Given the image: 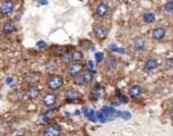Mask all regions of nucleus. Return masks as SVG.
Returning <instances> with one entry per match:
<instances>
[{"label":"nucleus","instance_id":"obj_1","mask_svg":"<svg viewBox=\"0 0 173 136\" xmlns=\"http://www.w3.org/2000/svg\"><path fill=\"white\" fill-rule=\"evenodd\" d=\"M94 70H87L86 73H80L79 75H77V76L74 77V83H75L76 85H86V84H88L91 82L93 81L94 78Z\"/></svg>","mask_w":173,"mask_h":136},{"label":"nucleus","instance_id":"obj_2","mask_svg":"<svg viewBox=\"0 0 173 136\" xmlns=\"http://www.w3.org/2000/svg\"><path fill=\"white\" fill-rule=\"evenodd\" d=\"M62 60L65 63H72V61H80L82 59L84 58V54L82 51H78V50H72V51H68L65 54H62Z\"/></svg>","mask_w":173,"mask_h":136},{"label":"nucleus","instance_id":"obj_3","mask_svg":"<svg viewBox=\"0 0 173 136\" xmlns=\"http://www.w3.org/2000/svg\"><path fill=\"white\" fill-rule=\"evenodd\" d=\"M46 84H48V87L50 90L57 91L63 86V77L60 76V75H57V74L51 75L48 82H46Z\"/></svg>","mask_w":173,"mask_h":136},{"label":"nucleus","instance_id":"obj_4","mask_svg":"<svg viewBox=\"0 0 173 136\" xmlns=\"http://www.w3.org/2000/svg\"><path fill=\"white\" fill-rule=\"evenodd\" d=\"M84 63H82L80 61H72V63H69L68 67H67V74L71 77H75L79 75L80 73L84 70Z\"/></svg>","mask_w":173,"mask_h":136},{"label":"nucleus","instance_id":"obj_5","mask_svg":"<svg viewBox=\"0 0 173 136\" xmlns=\"http://www.w3.org/2000/svg\"><path fill=\"white\" fill-rule=\"evenodd\" d=\"M61 127L60 125H58V124H50L48 126L44 128V131H43V134L46 136H57V135H60L61 134Z\"/></svg>","mask_w":173,"mask_h":136},{"label":"nucleus","instance_id":"obj_6","mask_svg":"<svg viewBox=\"0 0 173 136\" xmlns=\"http://www.w3.org/2000/svg\"><path fill=\"white\" fill-rule=\"evenodd\" d=\"M24 81L28 85H36L40 82V75L35 72H30L26 73L24 76Z\"/></svg>","mask_w":173,"mask_h":136},{"label":"nucleus","instance_id":"obj_7","mask_svg":"<svg viewBox=\"0 0 173 136\" xmlns=\"http://www.w3.org/2000/svg\"><path fill=\"white\" fill-rule=\"evenodd\" d=\"M40 93H41V90L37 85H30L28 89L25 91V95L31 100L37 99V96L40 95Z\"/></svg>","mask_w":173,"mask_h":136},{"label":"nucleus","instance_id":"obj_8","mask_svg":"<svg viewBox=\"0 0 173 136\" xmlns=\"http://www.w3.org/2000/svg\"><path fill=\"white\" fill-rule=\"evenodd\" d=\"M101 111L105 115V117H107V120L121 116V111H118V110H115L114 108H111V107H103V109Z\"/></svg>","mask_w":173,"mask_h":136},{"label":"nucleus","instance_id":"obj_9","mask_svg":"<svg viewBox=\"0 0 173 136\" xmlns=\"http://www.w3.org/2000/svg\"><path fill=\"white\" fill-rule=\"evenodd\" d=\"M14 10V4L10 0H5L2 4L0 5V14L1 15H9L10 13H13Z\"/></svg>","mask_w":173,"mask_h":136},{"label":"nucleus","instance_id":"obj_10","mask_svg":"<svg viewBox=\"0 0 173 136\" xmlns=\"http://www.w3.org/2000/svg\"><path fill=\"white\" fill-rule=\"evenodd\" d=\"M94 34L95 36L100 39V40H103V39H105V36L107 34V27L104 26L103 24H96L95 26H94Z\"/></svg>","mask_w":173,"mask_h":136},{"label":"nucleus","instance_id":"obj_11","mask_svg":"<svg viewBox=\"0 0 173 136\" xmlns=\"http://www.w3.org/2000/svg\"><path fill=\"white\" fill-rule=\"evenodd\" d=\"M57 102V95L53 93H46L42 96V103L45 107H52Z\"/></svg>","mask_w":173,"mask_h":136},{"label":"nucleus","instance_id":"obj_12","mask_svg":"<svg viewBox=\"0 0 173 136\" xmlns=\"http://www.w3.org/2000/svg\"><path fill=\"white\" fill-rule=\"evenodd\" d=\"M95 13L98 17H104L107 13H109V6L107 4H98L95 8Z\"/></svg>","mask_w":173,"mask_h":136},{"label":"nucleus","instance_id":"obj_13","mask_svg":"<svg viewBox=\"0 0 173 136\" xmlns=\"http://www.w3.org/2000/svg\"><path fill=\"white\" fill-rule=\"evenodd\" d=\"M2 32H4L5 34H10V33H13L14 31H15V28H16V26H15V23L13 22V21H6V22L2 24Z\"/></svg>","mask_w":173,"mask_h":136},{"label":"nucleus","instance_id":"obj_14","mask_svg":"<svg viewBox=\"0 0 173 136\" xmlns=\"http://www.w3.org/2000/svg\"><path fill=\"white\" fill-rule=\"evenodd\" d=\"M165 33H166V32H165V28H163V27H156L155 30L153 31V33H152V36H153L154 40L160 41L162 40V39H164Z\"/></svg>","mask_w":173,"mask_h":136},{"label":"nucleus","instance_id":"obj_15","mask_svg":"<svg viewBox=\"0 0 173 136\" xmlns=\"http://www.w3.org/2000/svg\"><path fill=\"white\" fill-rule=\"evenodd\" d=\"M84 115L85 117L87 118L91 121H98V117H96V111L93 109H88V108H84Z\"/></svg>","mask_w":173,"mask_h":136},{"label":"nucleus","instance_id":"obj_16","mask_svg":"<svg viewBox=\"0 0 173 136\" xmlns=\"http://www.w3.org/2000/svg\"><path fill=\"white\" fill-rule=\"evenodd\" d=\"M157 60L155 58H148L145 61V65H144V68H145V70H153V69H155L157 67Z\"/></svg>","mask_w":173,"mask_h":136},{"label":"nucleus","instance_id":"obj_17","mask_svg":"<svg viewBox=\"0 0 173 136\" xmlns=\"http://www.w3.org/2000/svg\"><path fill=\"white\" fill-rule=\"evenodd\" d=\"M143 89L139 85H133L130 89H129V94L131 98H137L139 95L142 94Z\"/></svg>","mask_w":173,"mask_h":136},{"label":"nucleus","instance_id":"obj_18","mask_svg":"<svg viewBox=\"0 0 173 136\" xmlns=\"http://www.w3.org/2000/svg\"><path fill=\"white\" fill-rule=\"evenodd\" d=\"M143 21L147 24H151V23H154L155 22V14L154 13H151V11H147L143 15Z\"/></svg>","mask_w":173,"mask_h":136},{"label":"nucleus","instance_id":"obj_19","mask_svg":"<svg viewBox=\"0 0 173 136\" xmlns=\"http://www.w3.org/2000/svg\"><path fill=\"white\" fill-rule=\"evenodd\" d=\"M105 67L107 69H114L117 67V60L114 58H109L105 63Z\"/></svg>","mask_w":173,"mask_h":136},{"label":"nucleus","instance_id":"obj_20","mask_svg":"<svg viewBox=\"0 0 173 136\" xmlns=\"http://www.w3.org/2000/svg\"><path fill=\"white\" fill-rule=\"evenodd\" d=\"M144 44H145L144 40H142V39H136L135 42H133V48L136 50H143L144 49Z\"/></svg>","mask_w":173,"mask_h":136},{"label":"nucleus","instance_id":"obj_21","mask_svg":"<svg viewBox=\"0 0 173 136\" xmlns=\"http://www.w3.org/2000/svg\"><path fill=\"white\" fill-rule=\"evenodd\" d=\"M164 10L166 11V13H173V1L171 0V1H169V2H166L164 6Z\"/></svg>","mask_w":173,"mask_h":136},{"label":"nucleus","instance_id":"obj_22","mask_svg":"<svg viewBox=\"0 0 173 136\" xmlns=\"http://www.w3.org/2000/svg\"><path fill=\"white\" fill-rule=\"evenodd\" d=\"M96 117H98V120L101 122H105L107 121V117H105V115L102 112V111H98V112H96Z\"/></svg>","mask_w":173,"mask_h":136},{"label":"nucleus","instance_id":"obj_23","mask_svg":"<svg viewBox=\"0 0 173 136\" xmlns=\"http://www.w3.org/2000/svg\"><path fill=\"white\" fill-rule=\"evenodd\" d=\"M103 58H104V54H103L102 52H96V53H95V60H96L98 63H101L103 60Z\"/></svg>","mask_w":173,"mask_h":136},{"label":"nucleus","instance_id":"obj_24","mask_svg":"<svg viewBox=\"0 0 173 136\" xmlns=\"http://www.w3.org/2000/svg\"><path fill=\"white\" fill-rule=\"evenodd\" d=\"M109 49L111 50V51H115V52H124L123 49H119V48H117L115 44H111L109 47Z\"/></svg>","mask_w":173,"mask_h":136},{"label":"nucleus","instance_id":"obj_25","mask_svg":"<svg viewBox=\"0 0 173 136\" xmlns=\"http://www.w3.org/2000/svg\"><path fill=\"white\" fill-rule=\"evenodd\" d=\"M120 117H122L123 119H126V120H128V119H130L131 118V115L129 112H127V111H123V112H121V116Z\"/></svg>","mask_w":173,"mask_h":136},{"label":"nucleus","instance_id":"obj_26","mask_svg":"<svg viewBox=\"0 0 173 136\" xmlns=\"http://www.w3.org/2000/svg\"><path fill=\"white\" fill-rule=\"evenodd\" d=\"M36 45H37L39 49H43V48H45L48 44H46V42H44V41H39V42L36 43Z\"/></svg>","mask_w":173,"mask_h":136},{"label":"nucleus","instance_id":"obj_27","mask_svg":"<svg viewBox=\"0 0 173 136\" xmlns=\"http://www.w3.org/2000/svg\"><path fill=\"white\" fill-rule=\"evenodd\" d=\"M6 81H7V84H10V83H13L14 78H13V77H8V78H7Z\"/></svg>","mask_w":173,"mask_h":136},{"label":"nucleus","instance_id":"obj_28","mask_svg":"<svg viewBox=\"0 0 173 136\" xmlns=\"http://www.w3.org/2000/svg\"><path fill=\"white\" fill-rule=\"evenodd\" d=\"M42 121H50V117H48V116H46V117H43V119H42Z\"/></svg>","mask_w":173,"mask_h":136},{"label":"nucleus","instance_id":"obj_29","mask_svg":"<svg viewBox=\"0 0 173 136\" xmlns=\"http://www.w3.org/2000/svg\"><path fill=\"white\" fill-rule=\"evenodd\" d=\"M88 67L91 68V70H92V68H94V63L92 61H88Z\"/></svg>","mask_w":173,"mask_h":136},{"label":"nucleus","instance_id":"obj_30","mask_svg":"<svg viewBox=\"0 0 173 136\" xmlns=\"http://www.w3.org/2000/svg\"><path fill=\"white\" fill-rule=\"evenodd\" d=\"M46 4H48L46 0H44V1H40V5H46Z\"/></svg>","mask_w":173,"mask_h":136},{"label":"nucleus","instance_id":"obj_31","mask_svg":"<svg viewBox=\"0 0 173 136\" xmlns=\"http://www.w3.org/2000/svg\"><path fill=\"white\" fill-rule=\"evenodd\" d=\"M170 116H171V118L173 119V108L171 109V111H170Z\"/></svg>","mask_w":173,"mask_h":136},{"label":"nucleus","instance_id":"obj_32","mask_svg":"<svg viewBox=\"0 0 173 136\" xmlns=\"http://www.w3.org/2000/svg\"><path fill=\"white\" fill-rule=\"evenodd\" d=\"M172 1H173V0H172Z\"/></svg>","mask_w":173,"mask_h":136}]
</instances>
